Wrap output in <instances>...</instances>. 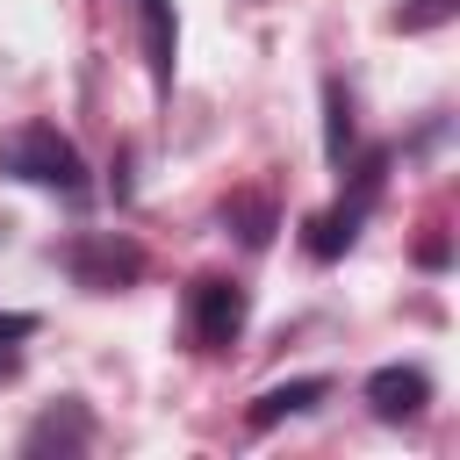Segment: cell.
I'll list each match as a JSON object with an SVG mask.
<instances>
[{
    "label": "cell",
    "mask_w": 460,
    "mask_h": 460,
    "mask_svg": "<svg viewBox=\"0 0 460 460\" xmlns=\"http://www.w3.org/2000/svg\"><path fill=\"white\" fill-rule=\"evenodd\" d=\"M129 7H137V36H144L151 86L165 93V86H172V65H180V14H172V0H129Z\"/></svg>",
    "instance_id": "5b68a950"
},
{
    "label": "cell",
    "mask_w": 460,
    "mask_h": 460,
    "mask_svg": "<svg viewBox=\"0 0 460 460\" xmlns=\"http://www.w3.org/2000/svg\"><path fill=\"white\" fill-rule=\"evenodd\" d=\"M323 158L338 172L352 158V93H345V79H323Z\"/></svg>",
    "instance_id": "ba28073f"
},
{
    "label": "cell",
    "mask_w": 460,
    "mask_h": 460,
    "mask_svg": "<svg viewBox=\"0 0 460 460\" xmlns=\"http://www.w3.org/2000/svg\"><path fill=\"white\" fill-rule=\"evenodd\" d=\"M323 395H331V381H323V374H295V381H273V388H259L244 417L266 431V424H280V417H302V410H316Z\"/></svg>",
    "instance_id": "8992f818"
},
{
    "label": "cell",
    "mask_w": 460,
    "mask_h": 460,
    "mask_svg": "<svg viewBox=\"0 0 460 460\" xmlns=\"http://www.w3.org/2000/svg\"><path fill=\"white\" fill-rule=\"evenodd\" d=\"M0 172L22 187H50V194H86V158L72 137H58L50 122H22L14 137H0Z\"/></svg>",
    "instance_id": "6da1fadb"
},
{
    "label": "cell",
    "mask_w": 460,
    "mask_h": 460,
    "mask_svg": "<svg viewBox=\"0 0 460 460\" xmlns=\"http://www.w3.org/2000/svg\"><path fill=\"white\" fill-rule=\"evenodd\" d=\"M65 266H72V280H79V288L115 295V288H129V280L144 273V252H137L129 237H115V230H93V237H79V244L65 252Z\"/></svg>",
    "instance_id": "3957f363"
},
{
    "label": "cell",
    "mask_w": 460,
    "mask_h": 460,
    "mask_svg": "<svg viewBox=\"0 0 460 460\" xmlns=\"http://www.w3.org/2000/svg\"><path fill=\"white\" fill-rule=\"evenodd\" d=\"M453 7H460V0H402V7H395V29H410V36H417V29H438V22H453Z\"/></svg>",
    "instance_id": "30bf717a"
},
{
    "label": "cell",
    "mask_w": 460,
    "mask_h": 460,
    "mask_svg": "<svg viewBox=\"0 0 460 460\" xmlns=\"http://www.w3.org/2000/svg\"><path fill=\"white\" fill-rule=\"evenodd\" d=\"M367 402H374L381 424H410V417H424V402H431V374H424V367H374V374H367Z\"/></svg>",
    "instance_id": "277c9868"
},
{
    "label": "cell",
    "mask_w": 460,
    "mask_h": 460,
    "mask_svg": "<svg viewBox=\"0 0 460 460\" xmlns=\"http://www.w3.org/2000/svg\"><path fill=\"white\" fill-rule=\"evenodd\" d=\"M29 331H36V316H0V367H14V352H7V345H14V338H29Z\"/></svg>",
    "instance_id": "8fae6325"
},
{
    "label": "cell",
    "mask_w": 460,
    "mask_h": 460,
    "mask_svg": "<svg viewBox=\"0 0 460 460\" xmlns=\"http://www.w3.org/2000/svg\"><path fill=\"white\" fill-rule=\"evenodd\" d=\"M187 316H194V338H201L208 352H230V345L244 338L252 302H244V288H237V280L208 273V280H194V288H187Z\"/></svg>",
    "instance_id": "7a4b0ae2"
},
{
    "label": "cell",
    "mask_w": 460,
    "mask_h": 460,
    "mask_svg": "<svg viewBox=\"0 0 460 460\" xmlns=\"http://www.w3.org/2000/svg\"><path fill=\"white\" fill-rule=\"evenodd\" d=\"M86 446H93V417H86L79 402L43 410V417L29 424V438H22V453H86Z\"/></svg>",
    "instance_id": "52a82bcc"
},
{
    "label": "cell",
    "mask_w": 460,
    "mask_h": 460,
    "mask_svg": "<svg viewBox=\"0 0 460 460\" xmlns=\"http://www.w3.org/2000/svg\"><path fill=\"white\" fill-rule=\"evenodd\" d=\"M223 223H237V237L259 252L266 237H273V208L266 201H252V194H237V201H223Z\"/></svg>",
    "instance_id": "9c48e42d"
}]
</instances>
